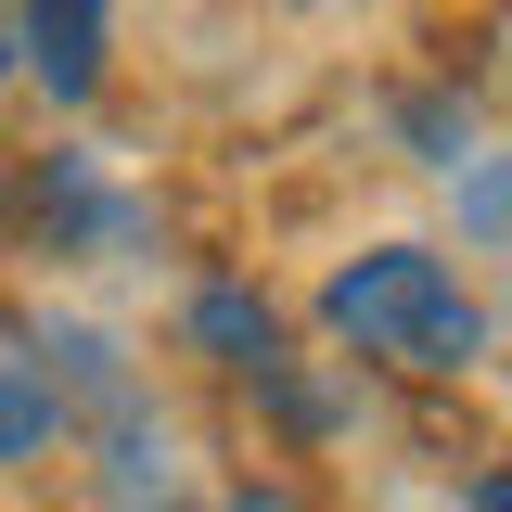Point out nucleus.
Instances as JSON below:
<instances>
[{
    "instance_id": "obj_1",
    "label": "nucleus",
    "mask_w": 512,
    "mask_h": 512,
    "mask_svg": "<svg viewBox=\"0 0 512 512\" xmlns=\"http://www.w3.org/2000/svg\"><path fill=\"white\" fill-rule=\"evenodd\" d=\"M320 320L359 346V359H410V372H474L487 359V308L448 282V256L423 244H372L359 269H333Z\"/></svg>"
},
{
    "instance_id": "obj_2",
    "label": "nucleus",
    "mask_w": 512,
    "mask_h": 512,
    "mask_svg": "<svg viewBox=\"0 0 512 512\" xmlns=\"http://www.w3.org/2000/svg\"><path fill=\"white\" fill-rule=\"evenodd\" d=\"M103 13H116V0H26L52 103H90V90H103Z\"/></svg>"
},
{
    "instance_id": "obj_3",
    "label": "nucleus",
    "mask_w": 512,
    "mask_h": 512,
    "mask_svg": "<svg viewBox=\"0 0 512 512\" xmlns=\"http://www.w3.org/2000/svg\"><path fill=\"white\" fill-rule=\"evenodd\" d=\"M103 500L116 512H180V448H167V423L128 397L116 410V461H103Z\"/></svg>"
},
{
    "instance_id": "obj_4",
    "label": "nucleus",
    "mask_w": 512,
    "mask_h": 512,
    "mask_svg": "<svg viewBox=\"0 0 512 512\" xmlns=\"http://www.w3.org/2000/svg\"><path fill=\"white\" fill-rule=\"evenodd\" d=\"M64 436V397L39 359H0V461H39V448Z\"/></svg>"
},
{
    "instance_id": "obj_5",
    "label": "nucleus",
    "mask_w": 512,
    "mask_h": 512,
    "mask_svg": "<svg viewBox=\"0 0 512 512\" xmlns=\"http://www.w3.org/2000/svg\"><path fill=\"white\" fill-rule=\"evenodd\" d=\"M192 333L231 346L244 372H269V308H256V295H192Z\"/></svg>"
},
{
    "instance_id": "obj_6",
    "label": "nucleus",
    "mask_w": 512,
    "mask_h": 512,
    "mask_svg": "<svg viewBox=\"0 0 512 512\" xmlns=\"http://www.w3.org/2000/svg\"><path fill=\"white\" fill-rule=\"evenodd\" d=\"M461 218H474V244H500V167L474 154V180H461Z\"/></svg>"
},
{
    "instance_id": "obj_7",
    "label": "nucleus",
    "mask_w": 512,
    "mask_h": 512,
    "mask_svg": "<svg viewBox=\"0 0 512 512\" xmlns=\"http://www.w3.org/2000/svg\"><path fill=\"white\" fill-rule=\"evenodd\" d=\"M218 512H295V500H282V487H244V500H218Z\"/></svg>"
},
{
    "instance_id": "obj_8",
    "label": "nucleus",
    "mask_w": 512,
    "mask_h": 512,
    "mask_svg": "<svg viewBox=\"0 0 512 512\" xmlns=\"http://www.w3.org/2000/svg\"><path fill=\"white\" fill-rule=\"evenodd\" d=\"M0 77H13V26H0Z\"/></svg>"
}]
</instances>
